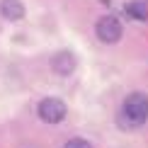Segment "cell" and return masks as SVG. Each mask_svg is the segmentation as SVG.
<instances>
[{"instance_id": "6da1fadb", "label": "cell", "mask_w": 148, "mask_h": 148, "mask_svg": "<svg viewBox=\"0 0 148 148\" xmlns=\"http://www.w3.org/2000/svg\"><path fill=\"white\" fill-rule=\"evenodd\" d=\"M121 129H138L148 121V95L143 92H131L121 102V112L116 116Z\"/></svg>"}, {"instance_id": "7a4b0ae2", "label": "cell", "mask_w": 148, "mask_h": 148, "mask_svg": "<svg viewBox=\"0 0 148 148\" xmlns=\"http://www.w3.org/2000/svg\"><path fill=\"white\" fill-rule=\"evenodd\" d=\"M36 114H39V119L46 121V124H58V121L66 119L68 107H66V102L58 100V97H44V100L36 104Z\"/></svg>"}, {"instance_id": "3957f363", "label": "cell", "mask_w": 148, "mask_h": 148, "mask_svg": "<svg viewBox=\"0 0 148 148\" xmlns=\"http://www.w3.org/2000/svg\"><path fill=\"white\" fill-rule=\"evenodd\" d=\"M95 32H97V36H100V41H104V44H116V41L121 39V34H124V27H121L119 17L104 15V17L97 20Z\"/></svg>"}, {"instance_id": "277c9868", "label": "cell", "mask_w": 148, "mask_h": 148, "mask_svg": "<svg viewBox=\"0 0 148 148\" xmlns=\"http://www.w3.org/2000/svg\"><path fill=\"white\" fill-rule=\"evenodd\" d=\"M75 66H78V61H75V56L71 51H58V53L51 56V68L58 75H71L75 71Z\"/></svg>"}, {"instance_id": "5b68a950", "label": "cell", "mask_w": 148, "mask_h": 148, "mask_svg": "<svg viewBox=\"0 0 148 148\" xmlns=\"http://www.w3.org/2000/svg\"><path fill=\"white\" fill-rule=\"evenodd\" d=\"M0 12L8 20H22L24 17V5H22V0H0Z\"/></svg>"}, {"instance_id": "8992f818", "label": "cell", "mask_w": 148, "mask_h": 148, "mask_svg": "<svg viewBox=\"0 0 148 148\" xmlns=\"http://www.w3.org/2000/svg\"><path fill=\"white\" fill-rule=\"evenodd\" d=\"M126 12L134 17V20H141V22L148 20V8H146V3H136V0H134V3L126 5Z\"/></svg>"}, {"instance_id": "52a82bcc", "label": "cell", "mask_w": 148, "mask_h": 148, "mask_svg": "<svg viewBox=\"0 0 148 148\" xmlns=\"http://www.w3.org/2000/svg\"><path fill=\"white\" fill-rule=\"evenodd\" d=\"M63 148H92L85 138H71V141H66V146Z\"/></svg>"}]
</instances>
